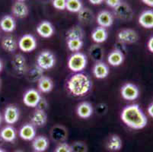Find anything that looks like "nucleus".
Here are the masks:
<instances>
[{"instance_id": "nucleus-25", "label": "nucleus", "mask_w": 153, "mask_h": 152, "mask_svg": "<svg viewBox=\"0 0 153 152\" xmlns=\"http://www.w3.org/2000/svg\"><path fill=\"white\" fill-rule=\"evenodd\" d=\"M124 54L117 50L111 51L108 56V62L110 65L114 67L120 66L124 62Z\"/></svg>"}, {"instance_id": "nucleus-19", "label": "nucleus", "mask_w": 153, "mask_h": 152, "mask_svg": "<svg viewBox=\"0 0 153 152\" xmlns=\"http://www.w3.org/2000/svg\"><path fill=\"white\" fill-rule=\"evenodd\" d=\"M19 136L25 141H32L36 137V129L31 123L24 125L19 130Z\"/></svg>"}, {"instance_id": "nucleus-23", "label": "nucleus", "mask_w": 153, "mask_h": 152, "mask_svg": "<svg viewBox=\"0 0 153 152\" xmlns=\"http://www.w3.org/2000/svg\"><path fill=\"white\" fill-rule=\"evenodd\" d=\"M91 37L95 44H102L108 40V33L106 28L102 27H97L91 32Z\"/></svg>"}, {"instance_id": "nucleus-33", "label": "nucleus", "mask_w": 153, "mask_h": 152, "mask_svg": "<svg viewBox=\"0 0 153 152\" xmlns=\"http://www.w3.org/2000/svg\"><path fill=\"white\" fill-rule=\"evenodd\" d=\"M83 8L82 0H66V9L72 13H78Z\"/></svg>"}, {"instance_id": "nucleus-43", "label": "nucleus", "mask_w": 153, "mask_h": 152, "mask_svg": "<svg viewBox=\"0 0 153 152\" xmlns=\"http://www.w3.org/2000/svg\"><path fill=\"white\" fill-rule=\"evenodd\" d=\"M88 1H89L90 3L92 4V5H101V3H103L104 0H88Z\"/></svg>"}, {"instance_id": "nucleus-12", "label": "nucleus", "mask_w": 153, "mask_h": 152, "mask_svg": "<svg viewBox=\"0 0 153 152\" xmlns=\"http://www.w3.org/2000/svg\"><path fill=\"white\" fill-rule=\"evenodd\" d=\"M68 136L67 129L63 125H56L51 129V137L52 140L55 142L62 143L66 140Z\"/></svg>"}, {"instance_id": "nucleus-46", "label": "nucleus", "mask_w": 153, "mask_h": 152, "mask_svg": "<svg viewBox=\"0 0 153 152\" xmlns=\"http://www.w3.org/2000/svg\"><path fill=\"white\" fill-rule=\"evenodd\" d=\"M13 152H25V151H22V150H21V149H17V150L14 151Z\"/></svg>"}, {"instance_id": "nucleus-3", "label": "nucleus", "mask_w": 153, "mask_h": 152, "mask_svg": "<svg viewBox=\"0 0 153 152\" xmlns=\"http://www.w3.org/2000/svg\"><path fill=\"white\" fill-rule=\"evenodd\" d=\"M88 64L87 56L81 52L73 53L69 57L67 65L69 70L74 73L82 72L85 69Z\"/></svg>"}, {"instance_id": "nucleus-22", "label": "nucleus", "mask_w": 153, "mask_h": 152, "mask_svg": "<svg viewBox=\"0 0 153 152\" xmlns=\"http://www.w3.org/2000/svg\"><path fill=\"white\" fill-rule=\"evenodd\" d=\"M0 28L4 32L12 33L16 28V22L14 17L11 15H5L0 20Z\"/></svg>"}, {"instance_id": "nucleus-6", "label": "nucleus", "mask_w": 153, "mask_h": 152, "mask_svg": "<svg viewBox=\"0 0 153 152\" xmlns=\"http://www.w3.org/2000/svg\"><path fill=\"white\" fill-rule=\"evenodd\" d=\"M18 46L22 52L30 53L37 48V43L34 36L27 33L19 39Z\"/></svg>"}, {"instance_id": "nucleus-21", "label": "nucleus", "mask_w": 153, "mask_h": 152, "mask_svg": "<svg viewBox=\"0 0 153 152\" xmlns=\"http://www.w3.org/2000/svg\"><path fill=\"white\" fill-rule=\"evenodd\" d=\"M49 147V140L44 136H36L32 140V148L35 152H44Z\"/></svg>"}, {"instance_id": "nucleus-41", "label": "nucleus", "mask_w": 153, "mask_h": 152, "mask_svg": "<svg viewBox=\"0 0 153 152\" xmlns=\"http://www.w3.org/2000/svg\"><path fill=\"white\" fill-rule=\"evenodd\" d=\"M147 48L149 52L153 53V35L149 37L148 42H147Z\"/></svg>"}, {"instance_id": "nucleus-51", "label": "nucleus", "mask_w": 153, "mask_h": 152, "mask_svg": "<svg viewBox=\"0 0 153 152\" xmlns=\"http://www.w3.org/2000/svg\"><path fill=\"white\" fill-rule=\"evenodd\" d=\"M34 152H35V151H34Z\"/></svg>"}, {"instance_id": "nucleus-14", "label": "nucleus", "mask_w": 153, "mask_h": 152, "mask_svg": "<svg viewBox=\"0 0 153 152\" xmlns=\"http://www.w3.org/2000/svg\"><path fill=\"white\" fill-rule=\"evenodd\" d=\"M37 33L43 38H50L54 33V27L48 21H43L37 26Z\"/></svg>"}, {"instance_id": "nucleus-7", "label": "nucleus", "mask_w": 153, "mask_h": 152, "mask_svg": "<svg viewBox=\"0 0 153 152\" xmlns=\"http://www.w3.org/2000/svg\"><path fill=\"white\" fill-rule=\"evenodd\" d=\"M120 94L124 100L133 101L140 96V90L134 84L126 83L120 88Z\"/></svg>"}, {"instance_id": "nucleus-36", "label": "nucleus", "mask_w": 153, "mask_h": 152, "mask_svg": "<svg viewBox=\"0 0 153 152\" xmlns=\"http://www.w3.org/2000/svg\"><path fill=\"white\" fill-rule=\"evenodd\" d=\"M52 5L56 9L63 11L66 9V0H52Z\"/></svg>"}, {"instance_id": "nucleus-13", "label": "nucleus", "mask_w": 153, "mask_h": 152, "mask_svg": "<svg viewBox=\"0 0 153 152\" xmlns=\"http://www.w3.org/2000/svg\"><path fill=\"white\" fill-rule=\"evenodd\" d=\"M96 22L99 25V27L104 28L110 27L114 24V15L109 11H101L96 17Z\"/></svg>"}, {"instance_id": "nucleus-11", "label": "nucleus", "mask_w": 153, "mask_h": 152, "mask_svg": "<svg viewBox=\"0 0 153 152\" xmlns=\"http://www.w3.org/2000/svg\"><path fill=\"white\" fill-rule=\"evenodd\" d=\"M20 117V111L17 107L9 105L5 107L3 113L4 121L8 125H13L19 121Z\"/></svg>"}, {"instance_id": "nucleus-10", "label": "nucleus", "mask_w": 153, "mask_h": 152, "mask_svg": "<svg viewBox=\"0 0 153 152\" xmlns=\"http://www.w3.org/2000/svg\"><path fill=\"white\" fill-rule=\"evenodd\" d=\"M12 66L15 72L19 75H23L27 72V65L26 59L22 54H16L11 61Z\"/></svg>"}, {"instance_id": "nucleus-48", "label": "nucleus", "mask_w": 153, "mask_h": 152, "mask_svg": "<svg viewBox=\"0 0 153 152\" xmlns=\"http://www.w3.org/2000/svg\"><path fill=\"white\" fill-rule=\"evenodd\" d=\"M1 88H2V79H0V90H1Z\"/></svg>"}, {"instance_id": "nucleus-24", "label": "nucleus", "mask_w": 153, "mask_h": 152, "mask_svg": "<svg viewBox=\"0 0 153 152\" xmlns=\"http://www.w3.org/2000/svg\"><path fill=\"white\" fill-rule=\"evenodd\" d=\"M17 138V132L11 125H6L0 131V139L6 142H13Z\"/></svg>"}, {"instance_id": "nucleus-27", "label": "nucleus", "mask_w": 153, "mask_h": 152, "mask_svg": "<svg viewBox=\"0 0 153 152\" xmlns=\"http://www.w3.org/2000/svg\"><path fill=\"white\" fill-rule=\"evenodd\" d=\"M54 84L51 78L43 75L37 82V87L41 93H50L53 89Z\"/></svg>"}, {"instance_id": "nucleus-17", "label": "nucleus", "mask_w": 153, "mask_h": 152, "mask_svg": "<svg viewBox=\"0 0 153 152\" xmlns=\"http://www.w3.org/2000/svg\"><path fill=\"white\" fill-rule=\"evenodd\" d=\"M12 13L18 19H25L28 15V7L25 2L16 1L12 6Z\"/></svg>"}, {"instance_id": "nucleus-9", "label": "nucleus", "mask_w": 153, "mask_h": 152, "mask_svg": "<svg viewBox=\"0 0 153 152\" xmlns=\"http://www.w3.org/2000/svg\"><path fill=\"white\" fill-rule=\"evenodd\" d=\"M41 99V96L38 90L35 89H29L24 94L23 103L27 107L34 108L37 107Z\"/></svg>"}, {"instance_id": "nucleus-28", "label": "nucleus", "mask_w": 153, "mask_h": 152, "mask_svg": "<svg viewBox=\"0 0 153 152\" xmlns=\"http://www.w3.org/2000/svg\"><path fill=\"white\" fill-rule=\"evenodd\" d=\"M1 45H2V49L9 53L15 52V50L19 47L17 40L12 36H7L4 37L1 42Z\"/></svg>"}, {"instance_id": "nucleus-15", "label": "nucleus", "mask_w": 153, "mask_h": 152, "mask_svg": "<svg viewBox=\"0 0 153 152\" xmlns=\"http://www.w3.org/2000/svg\"><path fill=\"white\" fill-rule=\"evenodd\" d=\"M92 73L96 79H106L110 73L109 67L104 62H95V64H94L92 68Z\"/></svg>"}, {"instance_id": "nucleus-2", "label": "nucleus", "mask_w": 153, "mask_h": 152, "mask_svg": "<svg viewBox=\"0 0 153 152\" xmlns=\"http://www.w3.org/2000/svg\"><path fill=\"white\" fill-rule=\"evenodd\" d=\"M92 82L87 75L78 72L72 75L67 82V89L74 97H84L90 91Z\"/></svg>"}, {"instance_id": "nucleus-45", "label": "nucleus", "mask_w": 153, "mask_h": 152, "mask_svg": "<svg viewBox=\"0 0 153 152\" xmlns=\"http://www.w3.org/2000/svg\"><path fill=\"white\" fill-rule=\"evenodd\" d=\"M2 69H3V62H2V61L0 59V73L2 72Z\"/></svg>"}, {"instance_id": "nucleus-49", "label": "nucleus", "mask_w": 153, "mask_h": 152, "mask_svg": "<svg viewBox=\"0 0 153 152\" xmlns=\"http://www.w3.org/2000/svg\"><path fill=\"white\" fill-rule=\"evenodd\" d=\"M0 152H6V151H5V150H3L2 148H0Z\"/></svg>"}, {"instance_id": "nucleus-29", "label": "nucleus", "mask_w": 153, "mask_h": 152, "mask_svg": "<svg viewBox=\"0 0 153 152\" xmlns=\"http://www.w3.org/2000/svg\"><path fill=\"white\" fill-rule=\"evenodd\" d=\"M78 19L81 23L85 24H89L94 22V15L90 8L83 7L81 10L78 12Z\"/></svg>"}, {"instance_id": "nucleus-40", "label": "nucleus", "mask_w": 153, "mask_h": 152, "mask_svg": "<svg viewBox=\"0 0 153 152\" xmlns=\"http://www.w3.org/2000/svg\"><path fill=\"white\" fill-rule=\"evenodd\" d=\"M104 1H105L108 6L112 8H116L121 2V0H104Z\"/></svg>"}, {"instance_id": "nucleus-37", "label": "nucleus", "mask_w": 153, "mask_h": 152, "mask_svg": "<svg viewBox=\"0 0 153 152\" xmlns=\"http://www.w3.org/2000/svg\"><path fill=\"white\" fill-rule=\"evenodd\" d=\"M55 152H72L71 145L66 142L59 143L56 148Z\"/></svg>"}, {"instance_id": "nucleus-8", "label": "nucleus", "mask_w": 153, "mask_h": 152, "mask_svg": "<svg viewBox=\"0 0 153 152\" xmlns=\"http://www.w3.org/2000/svg\"><path fill=\"white\" fill-rule=\"evenodd\" d=\"M139 34L136 30L127 28L120 30L117 33L118 41L124 44H133L136 43L139 40Z\"/></svg>"}, {"instance_id": "nucleus-26", "label": "nucleus", "mask_w": 153, "mask_h": 152, "mask_svg": "<svg viewBox=\"0 0 153 152\" xmlns=\"http://www.w3.org/2000/svg\"><path fill=\"white\" fill-rule=\"evenodd\" d=\"M123 147V141L117 135H112L107 142L106 148L111 152H117L121 150Z\"/></svg>"}, {"instance_id": "nucleus-5", "label": "nucleus", "mask_w": 153, "mask_h": 152, "mask_svg": "<svg viewBox=\"0 0 153 152\" xmlns=\"http://www.w3.org/2000/svg\"><path fill=\"white\" fill-rule=\"evenodd\" d=\"M114 15L120 20L129 22L133 19L134 12L127 3L121 2L119 5L114 8Z\"/></svg>"}, {"instance_id": "nucleus-20", "label": "nucleus", "mask_w": 153, "mask_h": 152, "mask_svg": "<svg viewBox=\"0 0 153 152\" xmlns=\"http://www.w3.org/2000/svg\"><path fill=\"white\" fill-rule=\"evenodd\" d=\"M93 111L94 110L92 105L86 101L80 103L76 108V113L78 116L85 119L90 118L92 116Z\"/></svg>"}, {"instance_id": "nucleus-47", "label": "nucleus", "mask_w": 153, "mask_h": 152, "mask_svg": "<svg viewBox=\"0 0 153 152\" xmlns=\"http://www.w3.org/2000/svg\"><path fill=\"white\" fill-rule=\"evenodd\" d=\"M2 119H3V118H2V115H1V113H0V125H1V123H2Z\"/></svg>"}, {"instance_id": "nucleus-34", "label": "nucleus", "mask_w": 153, "mask_h": 152, "mask_svg": "<svg viewBox=\"0 0 153 152\" xmlns=\"http://www.w3.org/2000/svg\"><path fill=\"white\" fill-rule=\"evenodd\" d=\"M44 74V70L41 69L38 65L36 64L35 66H34L29 71L28 73V79L32 82H38V80L42 77Z\"/></svg>"}, {"instance_id": "nucleus-38", "label": "nucleus", "mask_w": 153, "mask_h": 152, "mask_svg": "<svg viewBox=\"0 0 153 152\" xmlns=\"http://www.w3.org/2000/svg\"><path fill=\"white\" fill-rule=\"evenodd\" d=\"M37 107V109H39V110H41L45 111L47 109V107H48V103H47V101L46 100V99L42 98V97H41V100L39 101Z\"/></svg>"}, {"instance_id": "nucleus-30", "label": "nucleus", "mask_w": 153, "mask_h": 152, "mask_svg": "<svg viewBox=\"0 0 153 152\" xmlns=\"http://www.w3.org/2000/svg\"><path fill=\"white\" fill-rule=\"evenodd\" d=\"M90 57L95 62H102V59L104 58V49L102 48L101 45L96 44L91 46L88 50Z\"/></svg>"}, {"instance_id": "nucleus-35", "label": "nucleus", "mask_w": 153, "mask_h": 152, "mask_svg": "<svg viewBox=\"0 0 153 152\" xmlns=\"http://www.w3.org/2000/svg\"><path fill=\"white\" fill-rule=\"evenodd\" d=\"M72 152H87L88 147L82 142H76L71 145Z\"/></svg>"}, {"instance_id": "nucleus-1", "label": "nucleus", "mask_w": 153, "mask_h": 152, "mask_svg": "<svg viewBox=\"0 0 153 152\" xmlns=\"http://www.w3.org/2000/svg\"><path fill=\"white\" fill-rule=\"evenodd\" d=\"M120 119L126 126L136 130L144 129L148 123L146 116L138 104L125 107L120 113Z\"/></svg>"}, {"instance_id": "nucleus-39", "label": "nucleus", "mask_w": 153, "mask_h": 152, "mask_svg": "<svg viewBox=\"0 0 153 152\" xmlns=\"http://www.w3.org/2000/svg\"><path fill=\"white\" fill-rule=\"evenodd\" d=\"M114 50H118V51H120V52H121L122 53L124 54L125 52L126 51V44H123V43H121V42H120V41H118V40H117V44H115Z\"/></svg>"}, {"instance_id": "nucleus-31", "label": "nucleus", "mask_w": 153, "mask_h": 152, "mask_svg": "<svg viewBox=\"0 0 153 152\" xmlns=\"http://www.w3.org/2000/svg\"><path fill=\"white\" fill-rule=\"evenodd\" d=\"M84 30L79 26H73L66 31V40L69 39H82L84 37Z\"/></svg>"}, {"instance_id": "nucleus-4", "label": "nucleus", "mask_w": 153, "mask_h": 152, "mask_svg": "<svg viewBox=\"0 0 153 152\" xmlns=\"http://www.w3.org/2000/svg\"><path fill=\"white\" fill-rule=\"evenodd\" d=\"M36 62L37 65L43 70H49L55 65V56L49 50H44L37 56Z\"/></svg>"}, {"instance_id": "nucleus-32", "label": "nucleus", "mask_w": 153, "mask_h": 152, "mask_svg": "<svg viewBox=\"0 0 153 152\" xmlns=\"http://www.w3.org/2000/svg\"><path fill=\"white\" fill-rule=\"evenodd\" d=\"M83 40L82 39H69L66 42L68 49L72 53L79 52L83 47Z\"/></svg>"}, {"instance_id": "nucleus-42", "label": "nucleus", "mask_w": 153, "mask_h": 152, "mask_svg": "<svg viewBox=\"0 0 153 152\" xmlns=\"http://www.w3.org/2000/svg\"><path fill=\"white\" fill-rule=\"evenodd\" d=\"M147 112H148L149 115L152 118H153V101L149 105L148 109H147Z\"/></svg>"}, {"instance_id": "nucleus-50", "label": "nucleus", "mask_w": 153, "mask_h": 152, "mask_svg": "<svg viewBox=\"0 0 153 152\" xmlns=\"http://www.w3.org/2000/svg\"><path fill=\"white\" fill-rule=\"evenodd\" d=\"M16 1H19V2H25V0H16Z\"/></svg>"}, {"instance_id": "nucleus-44", "label": "nucleus", "mask_w": 153, "mask_h": 152, "mask_svg": "<svg viewBox=\"0 0 153 152\" xmlns=\"http://www.w3.org/2000/svg\"><path fill=\"white\" fill-rule=\"evenodd\" d=\"M142 2L145 4V5H148V6L153 8V0H142Z\"/></svg>"}, {"instance_id": "nucleus-18", "label": "nucleus", "mask_w": 153, "mask_h": 152, "mask_svg": "<svg viewBox=\"0 0 153 152\" xmlns=\"http://www.w3.org/2000/svg\"><path fill=\"white\" fill-rule=\"evenodd\" d=\"M138 22L143 28H153V10L143 11L139 16Z\"/></svg>"}, {"instance_id": "nucleus-16", "label": "nucleus", "mask_w": 153, "mask_h": 152, "mask_svg": "<svg viewBox=\"0 0 153 152\" xmlns=\"http://www.w3.org/2000/svg\"><path fill=\"white\" fill-rule=\"evenodd\" d=\"M47 122V115L44 110L37 109L30 117V123L34 127H43Z\"/></svg>"}]
</instances>
